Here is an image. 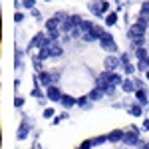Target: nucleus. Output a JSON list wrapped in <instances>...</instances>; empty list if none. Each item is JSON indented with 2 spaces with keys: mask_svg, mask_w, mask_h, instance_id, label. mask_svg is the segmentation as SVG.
Returning <instances> with one entry per match:
<instances>
[{
  "mask_svg": "<svg viewBox=\"0 0 149 149\" xmlns=\"http://www.w3.org/2000/svg\"><path fill=\"white\" fill-rule=\"evenodd\" d=\"M62 54H64L62 46H60L58 42H50L46 48H40V52H38V58H40V60H46V58H60Z\"/></svg>",
  "mask_w": 149,
  "mask_h": 149,
  "instance_id": "obj_1",
  "label": "nucleus"
},
{
  "mask_svg": "<svg viewBox=\"0 0 149 149\" xmlns=\"http://www.w3.org/2000/svg\"><path fill=\"white\" fill-rule=\"evenodd\" d=\"M100 46L105 50V52H117V44H115L113 36L109 32H103L102 38H100Z\"/></svg>",
  "mask_w": 149,
  "mask_h": 149,
  "instance_id": "obj_2",
  "label": "nucleus"
},
{
  "mask_svg": "<svg viewBox=\"0 0 149 149\" xmlns=\"http://www.w3.org/2000/svg\"><path fill=\"white\" fill-rule=\"evenodd\" d=\"M121 143H125V145H139L141 143V139H139V127L131 125L129 131H125V135H123V141Z\"/></svg>",
  "mask_w": 149,
  "mask_h": 149,
  "instance_id": "obj_3",
  "label": "nucleus"
},
{
  "mask_svg": "<svg viewBox=\"0 0 149 149\" xmlns=\"http://www.w3.org/2000/svg\"><path fill=\"white\" fill-rule=\"evenodd\" d=\"M145 30H147V26H143V24H131V28L127 30V38L129 40H135V38H141V36H145Z\"/></svg>",
  "mask_w": 149,
  "mask_h": 149,
  "instance_id": "obj_4",
  "label": "nucleus"
},
{
  "mask_svg": "<svg viewBox=\"0 0 149 149\" xmlns=\"http://www.w3.org/2000/svg\"><path fill=\"white\" fill-rule=\"evenodd\" d=\"M103 68L109 70V72H115L117 68H121V58H117L115 54H109L103 60Z\"/></svg>",
  "mask_w": 149,
  "mask_h": 149,
  "instance_id": "obj_5",
  "label": "nucleus"
},
{
  "mask_svg": "<svg viewBox=\"0 0 149 149\" xmlns=\"http://www.w3.org/2000/svg\"><path fill=\"white\" fill-rule=\"evenodd\" d=\"M50 42H52V40H50L46 34H42V32H40V34H36L34 38H32V42H30V48H46Z\"/></svg>",
  "mask_w": 149,
  "mask_h": 149,
  "instance_id": "obj_6",
  "label": "nucleus"
},
{
  "mask_svg": "<svg viewBox=\"0 0 149 149\" xmlns=\"http://www.w3.org/2000/svg\"><path fill=\"white\" fill-rule=\"evenodd\" d=\"M58 80V74H50V72H38V81L42 86H52Z\"/></svg>",
  "mask_w": 149,
  "mask_h": 149,
  "instance_id": "obj_7",
  "label": "nucleus"
},
{
  "mask_svg": "<svg viewBox=\"0 0 149 149\" xmlns=\"http://www.w3.org/2000/svg\"><path fill=\"white\" fill-rule=\"evenodd\" d=\"M62 95H64V93L60 92L56 86H48V92H46L48 100H52V102H60V100H62Z\"/></svg>",
  "mask_w": 149,
  "mask_h": 149,
  "instance_id": "obj_8",
  "label": "nucleus"
},
{
  "mask_svg": "<svg viewBox=\"0 0 149 149\" xmlns=\"http://www.w3.org/2000/svg\"><path fill=\"white\" fill-rule=\"evenodd\" d=\"M74 28H78V26L74 24L72 16H68L66 20H62V24H60V30H62L64 34H72V30H74Z\"/></svg>",
  "mask_w": 149,
  "mask_h": 149,
  "instance_id": "obj_9",
  "label": "nucleus"
},
{
  "mask_svg": "<svg viewBox=\"0 0 149 149\" xmlns=\"http://www.w3.org/2000/svg\"><path fill=\"white\" fill-rule=\"evenodd\" d=\"M123 135H125V131H121V129H113L111 133H107V137H109V143H117V141H123Z\"/></svg>",
  "mask_w": 149,
  "mask_h": 149,
  "instance_id": "obj_10",
  "label": "nucleus"
},
{
  "mask_svg": "<svg viewBox=\"0 0 149 149\" xmlns=\"http://www.w3.org/2000/svg\"><path fill=\"white\" fill-rule=\"evenodd\" d=\"M88 8H90V12H92L93 16H102V0H93V2H90Z\"/></svg>",
  "mask_w": 149,
  "mask_h": 149,
  "instance_id": "obj_11",
  "label": "nucleus"
},
{
  "mask_svg": "<svg viewBox=\"0 0 149 149\" xmlns=\"http://www.w3.org/2000/svg\"><path fill=\"white\" fill-rule=\"evenodd\" d=\"M121 90L125 93H131L135 92L137 88H135V80H131V78H127V80H123V84H121Z\"/></svg>",
  "mask_w": 149,
  "mask_h": 149,
  "instance_id": "obj_12",
  "label": "nucleus"
},
{
  "mask_svg": "<svg viewBox=\"0 0 149 149\" xmlns=\"http://www.w3.org/2000/svg\"><path fill=\"white\" fill-rule=\"evenodd\" d=\"M135 97H137V102L141 103V105H149V100H147V92H145V88L135 90Z\"/></svg>",
  "mask_w": 149,
  "mask_h": 149,
  "instance_id": "obj_13",
  "label": "nucleus"
},
{
  "mask_svg": "<svg viewBox=\"0 0 149 149\" xmlns=\"http://www.w3.org/2000/svg\"><path fill=\"white\" fill-rule=\"evenodd\" d=\"M60 103H62V105H64L66 109H70L72 105H78V100H76V97H72V95H62Z\"/></svg>",
  "mask_w": 149,
  "mask_h": 149,
  "instance_id": "obj_14",
  "label": "nucleus"
},
{
  "mask_svg": "<svg viewBox=\"0 0 149 149\" xmlns=\"http://www.w3.org/2000/svg\"><path fill=\"white\" fill-rule=\"evenodd\" d=\"M88 95H90V100H92V102H97V100H102L103 95H105V92H103L102 88H93Z\"/></svg>",
  "mask_w": 149,
  "mask_h": 149,
  "instance_id": "obj_15",
  "label": "nucleus"
},
{
  "mask_svg": "<svg viewBox=\"0 0 149 149\" xmlns=\"http://www.w3.org/2000/svg\"><path fill=\"white\" fill-rule=\"evenodd\" d=\"M28 131H30V125H28L26 121H22L20 127H18V139H26L28 137Z\"/></svg>",
  "mask_w": 149,
  "mask_h": 149,
  "instance_id": "obj_16",
  "label": "nucleus"
},
{
  "mask_svg": "<svg viewBox=\"0 0 149 149\" xmlns=\"http://www.w3.org/2000/svg\"><path fill=\"white\" fill-rule=\"evenodd\" d=\"M60 24H62V20H60L58 16L50 18V20L46 22V32H48V30H54V28H60Z\"/></svg>",
  "mask_w": 149,
  "mask_h": 149,
  "instance_id": "obj_17",
  "label": "nucleus"
},
{
  "mask_svg": "<svg viewBox=\"0 0 149 149\" xmlns=\"http://www.w3.org/2000/svg\"><path fill=\"white\" fill-rule=\"evenodd\" d=\"M78 105H80V107H86V109H90V107H92V100H90V95H81L80 100H78Z\"/></svg>",
  "mask_w": 149,
  "mask_h": 149,
  "instance_id": "obj_18",
  "label": "nucleus"
},
{
  "mask_svg": "<svg viewBox=\"0 0 149 149\" xmlns=\"http://www.w3.org/2000/svg\"><path fill=\"white\" fill-rule=\"evenodd\" d=\"M135 56H137V60H149V54L147 50L141 46V48H135Z\"/></svg>",
  "mask_w": 149,
  "mask_h": 149,
  "instance_id": "obj_19",
  "label": "nucleus"
},
{
  "mask_svg": "<svg viewBox=\"0 0 149 149\" xmlns=\"http://www.w3.org/2000/svg\"><path fill=\"white\" fill-rule=\"evenodd\" d=\"M129 113L131 115H135V117H139V115L143 113V111H141V103H133V105H131V107H129Z\"/></svg>",
  "mask_w": 149,
  "mask_h": 149,
  "instance_id": "obj_20",
  "label": "nucleus"
},
{
  "mask_svg": "<svg viewBox=\"0 0 149 149\" xmlns=\"http://www.w3.org/2000/svg\"><path fill=\"white\" fill-rule=\"evenodd\" d=\"M115 22H117V14H115V12H109L107 18H105V24H107V26H115Z\"/></svg>",
  "mask_w": 149,
  "mask_h": 149,
  "instance_id": "obj_21",
  "label": "nucleus"
},
{
  "mask_svg": "<svg viewBox=\"0 0 149 149\" xmlns=\"http://www.w3.org/2000/svg\"><path fill=\"white\" fill-rule=\"evenodd\" d=\"M111 84H113V86H121V84H123V78H121L117 72H113V74H111Z\"/></svg>",
  "mask_w": 149,
  "mask_h": 149,
  "instance_id": "obj_22",
  "label": "nucleus"
},
{
  "mask_svg": "<svg viewBox=\"0 0 149 149\" xmlns=\"http://www.w3.org/2000/svg\"><path fill=\"white\" fill-rule=\"evenodd\" d=\"M137 70L139 72H147L149 70V60H139L137 62Z\"/></svg>",
  "mask_w": 149,
  "mask_h": 149,
  "instance_id": "obj_23",
  "label": "nucleus"
},
{
  "mask_svg": "<svg viewBox=\"0 0 149 149\" xmlns=\"http://www.w3.org/2000/svg\"><path fill=\"white\" fill-rule=\"evenodd\" d=\"M60 32H62V30H58V28H54V30H48V38H50L52 42H56L58 36H60Z\"/></svg>",
  "mask_w": 149,
  "mask_h": 149,
  "instance_id": "obj_24",
  "label": "nucleus"
},
{
  "mask_svg": "<svg viewBox=\"0 0 149 149\" xmlns=\"http://www.w3.org/2000/svg\"><path fill=\"white\" fill-rule=\"evenodd\" d=\"M105 141H109V137H107V135H100V137H93L92 139L93 145H102V143H105Z\"/></svg>",
  "mask_w": 149,
  "mask_h": 149,
  "instance_id": "obj_25",
  "label": "nucleus"
},
{
  "mask_svg": "<svg viewBox=\"0 0 149 149\" xmlns=\"http://www.w3.org/2000/svg\"><path fill=\"white\" fill-rule=\"evenodd\" d=\"M135 70H137V66H133V64H131V62H129V64H125V66H123V72H125L127 76H131V74H133V72H135Z\"/></svg>",
  "mask_w": 149,
  "mask_h": 149,
  "instance_id": "obj_26",
  "label": "nucleus"
},
{
  "mask_svg": "<svg viewBox=\"0 0 149 149\" xmlns=\"http://www.w3.org/2000/svg\"><path fill=\"white\" fill-rule=\"evenodd\" d=\"M133 42V46L135 48H141L143 44H145V36H141V38H135V40H131Z\"/></svg>",
  "mask_w": 149,
  "mask_h": 149,
  "instance_id": "obj_27",
  "label": "nucleus"
},
{
  "mask_svg": "<svg viewBox=\"0 0 149 149\" xmlns=\"http://www.w3.org/2000/svg\"><path fill=\"white\" fill-rule=\"evenodd\" d=\"M34 70L36 72H42V60L38 56H34Z\"/></svg>",
  "mask_w": 149,
  "mask_h": 149,
  "instance_id": "obj_28",
  "label": "nucleus"
},
{
  "mask_svg": "<svg viewBox=\"0 0 149 149\" xmlns=\"http://www.w3.org/2000/svg\"><path fill=\"white\" fill-rule=\"evenodd\" d=\"M34 4H36V0H22V6H24V8H30V10H32V8H34Z\"/></svg>",
  "mask_w": 149,
  "mask_h": 149,
  "instance_id": "obj_29",
  "label": "nucleus"
},
{
  "mask_svg": "<svg viewBox=\"0 0 149 149\" xmlns=\"http://www.w3.org/2000/svg\"><path fill=\"white\" fill-rule=\"evenodd\" d=\"M141 14H143V16H149V2H143V6H141Z\"/></svg>",
  "mask_w": 149,
  "mask_h": 149,
  "instance_id": "obj_30",
  "label": "nucleus"
},
{
  "mask_svg": "<svg viewBox=\"0 0 149 149\" xmlns=\"http://www.w3.org/2000/svg\"><path fill=\"white\" fill-rule=\"evenodd\" d=\"M72 20H74L76 26H81V22H84V20H81V16H78V14H74V16H72Z\"/></svg>",
  "mask_w": 149,
  "mask_h": 149,
  "instance_id": "obj_31",
  "label": "nucleus"
},
{
  "mask_svg": "<svg viewBox=\"0 0 149 149\" xmlns=\"http://www.w3.org/2000/svg\"><path fill=\"white\" fill-rule=\"evenodd\" d=\"M92 145H93L92 139H88V141H84V143L80 145V149H92Z\"/></svg>",
  "mask_w": 149,
  "mask_h": 149,
  "instance_id": "obj_32",
  "label": "nucleus"
},
{
  "mask_svg": "<svg viewBox=\"0 0 149 149\" xmlns=\"http://www.w3.org/2000/svg\"><path fill=\"white\" fill-rule=\"evenodd\" d=\"M121 68H123V66H125V64H129V54H121Z\"/></svg>",
  "mask_w": 149,
  "mask_h": 149,
  "instance_id": "obj_33",
  "label": "nucleus"
},
{
  "mask_svg": "<svg viewBox=\"0 0 149 149\" xmlns=\"http://www.w3.org/2000/svg\"><path fill=\"white\" fill-rule=\"evenodd\" d=\"M52 115H54V109H52V107H48V109H44V117H46V119H50Z\"/></svg>",
  "mask_w": 149,
  "mask_h": 149,
  "instance_id": "obj_34",
  "label": "nucleus"
},
{
  "mask_svg": "<svg viewBox=\"0 0 149 149\" xmlns=\"http://www.w3.org/2000/svg\"><path fill=\"white\" fill-rule=\"evenodd\" d=\"M107 10H109V4H107L105 0H102V14H105Z\"/></svg>",
  "mask_w": 149,
  "mask_h": 149,
  "instance_id": "obj_35",
  "label": "nucleus"
},
{
  "mask_svg": "<svg viewBox=\"0 0 149 149\" xmlns=\"http://www.w3.org/2000/svg\"><path fill=\"white\" fill-rule=\"evenodd\" d=\"M14 105H16V107H22V105H24V100H22V97H16V100H14Z\"/></svg>",
  "mask_w": 149,
  "mask_h": 149,
  "instance_id": "obj_36",
  "label": "nucleus"
},
{
  "mask_svg": "<svg viewBox=\"0 0 149 149\" xmlns=\"http://www.w3.org/2000/svg\"><path fill=\"white\" fill-rule=\"evenodd\" d=\"M32 16H34L36 20H40V18H42V14H40V10H36V8H32Z\"/></svg>",
  "mask_w": 149,
  "mask_h": 149,
  "instance_id": "obj_37",
  "label": "nucleus"
},
{
  "mask_svg": "<svg viewBox=\"0 0 149 149\" xmlns=\"http://www.w3.org/2000/svg\"><path fill=\"white\" fill-rule=\"evenodd\" d=\"M14 20H16V22H22V20H24V14H20V12H16V16H14Z\"/></svg>",
  "mask_w": 149,
  "mask_h": 149,
  "instance_id": "obj_38",
  "label": "nucleus"
},
{
  "mask_svg": "<svg viewBox=\"0 0 149 149\" xmlns=\"http://www.w3.org/2000/svg\"><path fill=\"white\" fill-rule=\"evenodd\" d=\"M135 88H137V90H141V88H145V86H143V80H135Z\"/></svg>",
  "mask_w": 149,
  "mask_h": 149,
  "instance_id": "obj_39",
  "label": "nucleus"
},
{
  "mask_svg": "<svg viewBox=\"0 0 149 149\" xmlns=\"http://www.w3.org/2000/svg\"><path fill=\"white\" fill-rule=\"evenodd\" d=\"M143 129H145V131H149V119H145V121H143Z\"/></svg>",
  "mask_w": 149,
  "mask_h": 149,
  "instance_id": "obj_40",
  "label": "nucleus"
},
{
  "mask_svg": "<svg viewBox=\"0 0 149 149\" xmlns=\"http://www.w3.org/2000/svg\"><path fill=\"white\" fill-rule=\"evenodd\" d=\"M141 149H149V141H147V143H145V145H143Z\"/></svg>",
  "mask_w": 149,
  "mask_h": 149,
  "instance_id": "obj_41",
  "label": "nucleus"
},
{
  "mask_svg": "<svg viewBox=\"0 0 149 149\" xmlns=\"http://www.w3.org/2000/svg\"><path fill=\"white\" fill-rule=\"evenodd\" d=\"M117 2H119V6H123V2H125V0H117Z\"/></svg>",
  "mask_w": 149,
  "mask_h": 149,
  "instance_id": "obj_42",
  "label": "nucleus"
},
{
  "mask_svg": "<svg viewBox=\"0 0 149 149\" xmlns=\"http://www.w3.org/2000/svg\"><path fill=\"white\" fill-rule=\"evenodd\" d=\"M145 74H147V80H149V70H147V72H145Z\"/></svg>",
  "mask_w": 149,
  "mask_h": 149,
  "instance_id": "obj_43",
  "label": "nucleus"
},
{
  "mask_svg": "<svg viewBox=\"0 0 149 149\" xmlns=\"http://www.w3.org/2000/svg\"><path fill=\"white\" fill-rule=\"evenodd\" d=\"M46 2H50V0H46Z\"/></svg>",
  "mask_w": 149,
  "mask_h": 149,
  "instance_id": "obj_44",
  "label": "nucleus"
}]
</instances>
